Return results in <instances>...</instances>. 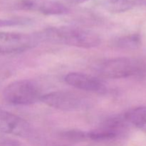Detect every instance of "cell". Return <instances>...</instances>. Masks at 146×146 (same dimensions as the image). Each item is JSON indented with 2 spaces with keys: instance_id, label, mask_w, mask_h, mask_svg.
<instances>
[{
  "instance_id": "6da1fadb",
  "label": "cell",
  "mask_w": 146,
  "mask_h": 146,
  "mask_svg": "<svg viewBox=\"0 0 146 146\" xmlns=\"http://www.w3.org/2000/svg\"><path fill=\"white\" fill-rule=\"evenodd\" d=\"M37 34L40 41H48L78 48H94L101 43V37L97 33L80 27H49Z\"/></svg>"
},
{
  "instance_id": "7a4b0ae2",
  "label": "cell",
  "mask_w": 146,
  "mask_h": 146,
  "mask_svg": "<svg viewBox=\"0 0 146 146\" xmlns=\"http://www.w3.org/2000/svg\"><path fill=\"white\" fill-rule=\"evenodd\" d=\"M97 71L104 78L121 79L144 75L146 66L142 61L136 58L118 57L100 63L97 66Z\"/></svg>"
},
{
  "instance_id": "3957f363",
  "label": "cell",
  "mask_w": 146,
  "mask_h": 146,
  "mask_svg": "<svg viewBox=\"0 0 146 146\" xmlns=\"http://www.w3.org/2000/svg\"><path fill=\"white\" fill-rule=\"evenodd\" d=\"M2 96L9 104L28 106L41 101L42 95L36 84L29 80H17L4 88Z\"/></svg>"
},
{
  "instance_id": "277c9868",
  "label": "cell",
  "mask_w": 146,
  "mask_h": 146,
  "mask_svg": "<svg viewBox=\"0 0 146 146\" xmlns=\"http://www.w3.org/2000/svg\"><path fill=\"white\" fill-rule=\"evenodd\" d=\"M41 42L37 34L0 32V54H17L31 49Z\"/></svg>"
},
{
  "instance_id": "5b68a950",
  "label": "cell",
  "mask_w": 146,
  "mask_h": 146,
  "mask_svg": "<svg viewBox=\"0 0 146 146\" xmlns=\"http://www.w3.org/2000/svg\"><path fill=\"white\" fill-rule=\"evenodd\" d=\"M41 101L48 106L63 111H75L86 105L84 98L74 93L58 91L42 95Z\"/></svg>"
},
{
  "instance_id": "8992f818",
  "label": "cell",
  "mask_w": 146,
  "mask_h": 146,
  "mask_svg": "<svg viewBox=\"0 0 146 146\" xmlns=\"http://www.w3.org/2000/svg\"><path fill=\"white\" fill-rule=\"evenodd\" d=\"M64 81L71 86L82 91L97 94H104L106 91V87L103 81L84 73H68L64 76Z\"/></svg>"
},
{
  "instance_id": "52a82bcc",
  "label": "cell",
  "mask_w": 146,
  "mask_h": 146,
  "mask_svg": "<svg viewBox=\"0 0 146 146\" xmlns=\"http://www.w3.org/2000/svg\"><path fill=\"white\" fill-rule=\"evenodd\" d=\"M0 131L17 136H26L30 133V125L22 118L0 107Z\"/></svg>"
},
{
  "instance_id": "ba28073f",
  "label": "cell",
  "mask_w": 146,
  "mask_h": 146,
  "mask_svg": "<svg viewBox=\"0 0 146 146\" xmlns=\"http://www.w3.org/2000/svg\"><path fill=\"white\" fill-rule=\"evenodd\" d=\"M22 9L37 11L45 15H61L68 13L64 4L53 0H21L19 4Z\"/></svg>"
},
{
  "instance_id": "9c48e42d",
  "label": "cell",
  "mask_w": 146,
  "mask_h": 146,
  "mask_svg": "<svg viewBox=\"0 0 146 146\" xmlns=\"http://www.w3.org/2000/svg\"><path fill=\"white\" fill-rule=\"evenodd\" d=\"M128 124L146 132V106L131 108L123 114Z\"/></svg>"
},
{
  "instance_id": "30bf717a",
  "label": "cell",
  "mask_w": 146,
  "mask_h": 146,
  "mask_svg": "<svg viewBox=\"0 0 146 146\" xmlns=\"http://www.w3.org/2000/svg\"><path fill=\"white\" fill-rule=\"evenodd\" d=\"M135 2L132 0H106L103 6L109 12L123 13L132 9Z\"/></svg>"
},
{
  "instance_id": "8fae6325",
  "label": "cell",
  "mask_w": 146,
  "mask_h": 146,
  "mask_svg": "<svg viewBox=\"0 0 146 146\" xmlns=\"http://www.w3.org/2000/svg\"><path fill=\"white\" fill-rule=\"evenodd\" d=\"M113 44L114 46L123 49H135L141 46V36L136 34L123 36L114 39Z\"/></svg>"
},
{
  "instance_id": "7c38bea8",
  "label": "cell",
  "mask_w": 146,
  "mask_h": 146,
  "mask_svg": "<svg viewBox=\"0 0 146 146\" xmlns=\"http://www.w3.org/2000/svg\"><path fill=\"white\" fill-rule=\"evenodd\" d=\"M119 133L118 131L101 125L97 129L87 132V138L96 141H108L116 138Z\"/></svg>"
},
{
  "instance_id": "4fadbf2b",
  "label": "cell",
  "mask_w": 146,
  "mask_h": 146,
  "mask_svg": "<svg viewBox=\"0 0 146 146\" xmlns=\"http://www.w3.org/2000/svg\"><path fill=\"white\" fill-rule=\"evenodd\" d=\"M61 135L65 139L72 141H82L88 139L87 132L80 130H68L63 132Z\"/></svg>"
},
{
  "instance_id": "5bb4252c",
  "label": "cell",
  "mask_w": 146,
  "mask_h": 146,
  "mask_svg": "<svg viewBox=\"0 0 146 146\" xmlns=\"http://www.w3.org/2000/svg\"><path fill=\"white\" fill-rule=\"evenodd\" d=\"M28 23V19H0V27H12V26L22 25Z\"/></svg>"
},
{
  "instance_id": "9a60e30c",
  "label": "cell",
  "mask_w": 146,
  "mask_h": 146,
  "mask_svg": "<svg viewBox=\"0 0 146 146\" xmlns=\"http://www.w3.org/2000/svg\"><path fill=\"white\" fill-rule=\"evenodd\" d=\"M71 3H74V4H82V3L86 2V1H89V0H68Z\"/></svg>"
},
{
  "instance_id": "2e32d148",
  "label": "cell",
  "mask_w": 146,
  "mask_h": 146,
  "mask_svg": "<svg viewBox=\"0 0 146 146\" xmlns=\"http://www.w3.org/2000/svg\"><path fill=\"white\" fill-rule=\"evenodd\" d=\"M135 1H136L138 4H141V5H143L146 7V0H135Z\"/></svg>"
}]
</instances>
